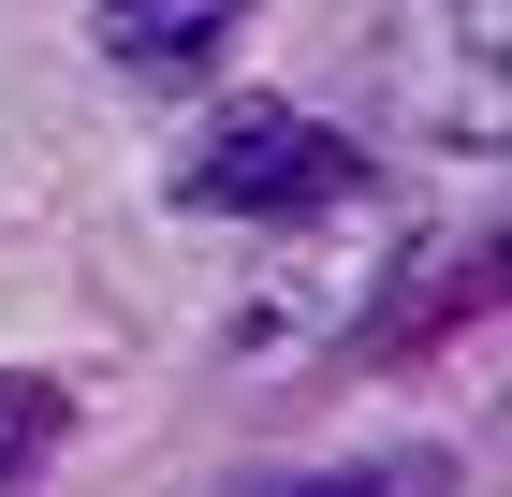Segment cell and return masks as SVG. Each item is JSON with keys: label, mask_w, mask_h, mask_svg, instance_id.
Wrapping results in <instances>:
<instances>
[{"label": "cell", "mask_w": 512, "mask_h": 497, "mask_svg": "<svg viewBox=\"0 0 512 497\" xmlns=\"http://www.w3.org/2000/svg\"><path fill=\"white\" fill-rule=\"evenodd\" d=\"M352 88L410 147L498 161L512 147V0H381L352 30Z\"/></svg>", "instance_id": "1"}, {"label": "cell", "mask_w": 512, "mask_h": 497, "mask_svg": "<svg viewBox=\"0 0 512 497\" xmlns=\"http://www.w3.org/2000/svg\"><path fill=\"white\" fill-rule=\"evenodd\" d=\"M352 191H366V161L322 117H293V103L205 117V147L176 161V205H205V220H337Z\"/></svg>", "instance_id": "2"}, {"label": "cell", "mask_w": 512, "mask_h": 497, "mask_svg": "<svg viewBox=\"0 0 512 497\" xmlns=\"http://www.w3.org/2000/svg\"><path fill=\"white\" fill-rule=\"evenodd\" d=\"M88 30L118 44V74H205V59H220V44L249 30V0H88Z\"/></svg>", "instance_id": "3"}, {"label": "cell", "mask_w": 512, "mask_h": 497, "mask_svg": "<svg viewBox=\"0 0 512 497\" xmlns=\"http://www.w3.org/2000/svg\"><path fill=\"white\" fill-rule=\"evenodd\" d=\"M59 424H74V395H59V381H30V366H0V497H15L44 454H59Z\"/></svg>", "instance_id": "4"}, {"label": "cell", "mask_w": 512, "mask_h": 497, "mask_svg": "<svg viewBox=\"0 0 512 497\" xmlns=\"http://www.w3.org/2000/svg\"><path fill=\"white\" fill-rule=\"evenodd\" d=\"M249 497H454V454H366V468H308V483H249Z\"/></svg>", "instance_id": "5"}]
</instances>
